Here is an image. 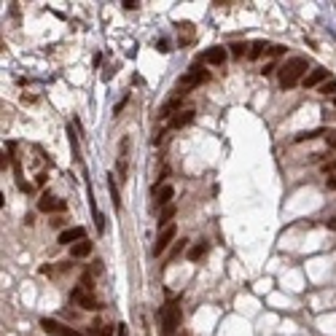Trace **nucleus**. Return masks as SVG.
Here are the masks:
<instances>
[{
  "instance_id": "2",
  "label": "nucleus",
  "mask_w": 336,
  "mask_h": 336,
  "mask_svg": "<svg viewBox=\"0 0 336 336\" xmlns=\"http://www.w3.org/2000/svg\"><path fill=\"white\" fill-rule=\"evenodd\" d=\"M204 81H207V73H204L199 65H191L188 73H183V76L178 78V89H175V94H183V92H188V89L199 86V84H204Z\"/></svg>"
},
{
  "instance_id": "11",
  "label": "nucleus",
  "mask_w": 336,
  "mask_h": 336,
  "mask_svg": "<svg viewBox=\"0 0 336 336\" xmlns=\"http://www.w3.org/2000/svg\"><path fill=\"white\" fill-rule=\"evenodd\" d=\"M153 197H156V204L159 207H169V204H172V197H175V188L172 185H162V188H159V191H153Z\"/></svg>"
},
{
  "instance_id": "20",
  "label": "nucleus",
  "mask_w": 336,
  "mask_h": 336,
  "mask_svg": "<svg viewBox=\"0 0 336 336\" xmlns=\"http://www.w3.org/2000/svg\"><path fill=\"white\" fill-rule=\"evenodd\" d=\"M320 134H328V132H325V129H315V132H302V134H296V143H304V140L320 137Z\"/></svg>"
},
{
  "instance_id": "31",
  "label": "nucleus",
  "mask_w": 336,
  "mask_h": 336,
  "mask_svg": "<svg viewBox=\"0 0 336 336\" xmlns=\"http://www.w3.org/2000/svg\"><path fill=\"white\" fill-rule=\"evenodd\" d=\"M328 226H331V229H336V218H334V220H328Z\"/></svg>"
},
{
  "instance_id": "29",
  "label": "nucleus",
  "mask_w": 336,
  "mask_h": 336,
  "mask_svg": "<svg viewBox=\"0 0 336 336\" xmlns=\"http://www.w3.org/2000/svg\"><path fill=\"white\" fill-rule=\"evenodd\" d=\"M328 188H334V191H336V178H328Z\"/></svg>"
},
{
  "instance_id": "7",
  "label": "nucleus",
  "mask_w": 336,
  "mask_h": 336,
  "mask_svg": "<svg viewBox=\"0 0 336 336\" xmlns=\"http://www.w3.org/2000/svg\"><path fill=\"white\" fill-rule=\"evenodd\" d=\"M70 299H73V302H78L84 309H100V302L94 299L92 293H86L84 288H76L73 293H70Z\"/></svg>"
},
{
  "instance_id": "17",
  "label": "nucleus",
  "mask_w": 336,
  "mask_h": 336,
  "mask_svg": "<svg viewBox=\"0 0 336 336\" xmlns=\"http://www.w3.org/2000/svg\"><path fill=\"white\" fill-rule=\"evenodd\" d=\"M172 218H175V204H169V207H164V210H162V215H159V226L167 229Z\"/></svg>"
},
{
  "instance_id": "8",
  "label": "nucleus",
  "mask_w": 336,
  "mask_h": 336,
  "mask_svg": "<svg viewBox=\"0 0 336 336\" xmlns=\"http://www.w3.org/2000/svg\"><path fill=\"white\" fill-rule=\"evenodd\" d=\"M226 57H229V51H226L223 46H210L207 51L202 54L204 62H207V65H218V67H220L223 62H226Z\"/></svg>"
},
{
  "instance_id": "15",
  "label": "nucleus",
  "mask_w": 336,
  "mask_h": 336,
  "mask_svg": "<svg viewBox=\"0 0 336 336\" xmlns=\"http://www.w3.org/2000/svg\"><path fill=\"white\" fill-rule=\"evenodd\" d=\"M89 253H92V242H89V239H81V242H76L70 248V255H73V258H86Z\"/></svg>"
},
{
  "instance_id": "24",
  "label": "nucleus",
  "mask_w": 336,
  "mask_h": 336,
  "mask_svg": "<svg viewBox=\"0 0 336 336\" xmlns=\"http://www.w3.org/2000/svg\"><path fill=\"white\" fill-rule=\"evenodd\" d=\"M185 242H188V239H178V245H175V250H172V258H178V255L185 250Z\"/></svg>"
},
{
  "instance_id": "27",
  "label": "nucleus",
  "mask_w": 336,
  "mask_h": 336,
  "mask_svg": "<svg viewBox=\"0 0 336 336\" xmlns=\"http://www.w3.org/2000/svg\"><path fill=\"white\" fill-rule=\"evenodd\" d=\"M323 172H336V162H331V164H325V167H323Z\"/></svg>"
},
{
  "instance_id": "32",
  "label": "nucleus",
  "mask_w": 336,
  "mask_h": 336,
  "mask_svg": "<svg viewBox=\"0 0 336 336\" xmlns=\"http://www.w3.org/2000/svg\"><path fill=\"white\" fill-rule=\"evenodd\" d=\"M334 105H336V100H334Z\"/></svg>"
},
{
  "instance_id": "9",
  "label": "nucleus",
  "mask_w": 336,
  "mask_h": 336,
  "mask_svg": "<svg viewBox=\"0 0 336 336\" xmlns=\"http://www.w3.org/2000/svg\"><path fill=\"white\" fill-rule=\"evenodd\" d=\"M325 81H331V78H328V70H325V67H315L312 73H307V78H304V86L315 89V86H323Z\"/></svg>"
},
{
  "instance_id": "13",
  "label": "nucleus",
  "mask_w": 336,
  "mask_h": 336,
  "mask_svg": "<svg viewBox=\"0 0 336 336\" xmlns=\"http://www.w3.org/2000/svg\"><path fill=\"white\" fill-rule=\"evenodd\" d=\"M191 121H194V110L188 108V110H180V113H175L172 121H169V127L180 129V127H185V124H191Z\"/></svg>"
},
{
  "instance_id": "21",
  "label": "nucleus",
  "mask_w": 336,
  "mask_h": 336,
  "mask_svg": "<svg viewBox=\"0 0 336 336\" xmlns=\"http://www.w3.org/2000/svg\"><path fill=\"white\" fill-rule=\"evenodd\" d=\"M229 49H232V57H242V54H245V49H250V46H248L245 41H242V43L237 41V43H232Z\"/></svg>"
},
{
  "instance_id": "14",
  "label": "nucleus",
  "mask_w": 336,
  "mask_h": 336,
  "mask_svg": "<svg viewBox=\"0 0 336 336\" xmlns=\"http://www.w3.org/2000/svg\"><path fill=\"white\" fill-rule=\"evenodd\" d=\"M269 51H272V46H269L267 41H255V43H250L248 57H250V59H261L264 54H269Z\"/></svg>"
},
{
  "instance_id": "22",
  "label": "nucleus",
  "mask_w": 336,
  "mask_h": 336,
  "mask_svg": "<svg viewBox=\"0 0 336 336\" xmlns=\"http://www.w3.org/2000/svg\"><path fill=\"white\" fill-rule=\"evenodd\" d=\"M320 94H336V81H325L320 86Z\"/></svg>"
},
{
  "instance_id": "12",
  "label": "nucleus",
  "mask_w": 336,
  "mask_h": 336,
  "mask_svg": "<svg viewBox=\"0 0 336 336\" xmlns=\"http://www.w3.org/2000/svg\"><path fill=\"white\" fill-rule=\"evenodd\" d=\"M180 100H183V94H172V97L167 100V102L162 105V108H159V116L162 118H167V116H172L175 110L180 108Z\"/></svg>"
},
{
  "instance_id": "5",
  "label": "nucleus",
  "mask_w": 336,
  "mask_h": 336,
  "mask_svg": "<svg viewBox=\"0 0 336 336\" xmlns=\"http://www.w3.org/2000/svg\"><path fill=\"white\" fill-rule=\"evenodd\" d=\"M175 239V226L172 223H169L167 229H162V232H159V237H156V245H153V255H162L164 250L169 248V242H172Z\"/></svg>"
},
{
  "instance_id": "23",
  "label": "nucleus",
  "mask_w": 336,
  "mask_h": 336,
  "mask_svg": "<svg viewBox=\"0 0 336 336\" xmlns=\"http://www.w3.org/2000/svg\"><path fill=\"white\" fill-rule=\"evenodd\" d=\"M67 140H70V145H73V153H76V159H78V140H76V132L67 127Z\"/></svg>"
},
{
  "instance_id": "19",
  "label": "nucleus",
  "mask_w": 336,
  "mask_h": 336,
  "mask_svg": "<svg viewBox=\"0 0 336 336\" xmlns=\"http://www.w3.org/2000/svg\"><path fill=\"white\" fill-rule=\"evenodd\" d=\"M108 191H110V197H113V204H116V210L121 207V199H118V185L113 183V172L108 175Z\"/></svg>"
},
{
  "instance_id": "10",
  "label": "nucleus",
  "mask_w": 336,
  "mask_h": 336,
  "mask_svg": "<svg viewBox=\"0 0 336 336\" xmlns=\"http://www.w3.org/2000/svg\"><path fill=\"white\" fill-rule=\"evenodd\" d=\"M38 210H41V213H54V210H65V202H62V199H54L51 194H43V197L38 199Z\"/></svg>"
},
{
  "instance_id": "30",
  "label": "nucleus",
  "mask_w": 336,
  "mask_h": 336,
  "mask_svg": "<svg viewBox=\"0 0 336 336\" xmlns=\"http://www.w3.org/2000/svg\"><path fill=\"white\" fill-rule=\"evenodd\" d=\"M118 336H127V325H118Z\"/></svg>"
},
{
  "instance_id": "18",
  "label": "nucleus",
  "mask_w": 336,
  "mask_h": 336,
  "mask_svg": "<svg viewBox=\"0 0 336 336\" xmlns=\"http://www.w3.org/2000/svg\"><path fill=\"white\" fill-rule=\"evenodd\" d=\"M204 253H207V245H204V242H197L191 250H188V261H199Z\"/></svg>"
},
{
  "instance_id": "6",
  "label": "nucleus",
  "mask_w": 336,
  "mask_h": 336,
  "mask_svg": "<svg viewBox=\"0 0 336 336\" xmlns=\"http://www.w3.org/2000/svg\"><path fill=\"white\" fill-rule=\"evenodd\" d=\"M81 239H86V229H81V226H73V229H65L62 234H59V245H73L76 242H81Z\"/></svg>"
},
{
  "instance_id": "1",
  "label": "nucleus",
  "mask_w": 336,
  "mask_h": 336,
  "mask_svg": "<svg viewBox=\"0 0 336 336\" xmlns=\"http://www.w3.org/2000/svg\"><path fill=\"white\" fill-rule=\"evenodd\" d=\"M307 67H309V59L307 57H290L288 62L280 67V86H283V89H293L302 78H307Z\"/></svg>"
},
{
  "instance_id": "26",
  "label": "nucleus",
  "mask_w": 336,
  "mask_h": 336,
  "mask_svg": "<svg viewBox=\"0 0 336 336\" xmlns=\"http://www.w3.org/2000/svg\"><path fill=\"white\" fill-rule=\"evenodd\" d=\"M121 6H124V8H127V11H132V8H137V6H140V3H137V0H124Z\"/></svg>"
},
{
  "instance_id": "28",
  "label": "nucleus",
  "mask_w": 336,
  "mask_h": 336,
  "mask_svg": "<svg viewBox=\"0 0 336 336\" xmlns=\"http://www.w3.org/2000/svg\"><path fill=\"white\" fill-rule=\"evenodd\" d=\"M285 51V46H272V51H269V54H274V57H277V54H283Z\"/></svg>"
},
{
  "instance_id": "16",
  "label": "nucleus",
  "mask_w": 336,
  "mask_h": 336,
  "mask_svg": "<svg viewBox=\"0 0 336 336\" xmlns=\"http://www.w3.org/2000/svg\"><path fill=\"white\" fill-rule=\"evenodd\" d=\"M127 148H129V140H121V153H118V175H121V180H127Z\"/></svg>"
},
{
  "instance_id": "3",
  "label": "nucleus",
  "mask_w": 336,
  "mask_h": 336,
  "mask_svg": "<svg viewBox=\"0 0 336 336\" xmlns=\"http://www.w3.org/2000/svg\"><path fill=\"white\" fill-rule=\"evenodd\" d=\"M180 325V307L178 304H167L162 309V334L164 336H172Z\"/></svg>"
},
{
  "instance_id": "25",
  "label": "nucleus",
  "mask_w": 336,
  "mask_h": 336,
  "mask_svg": "<svg viewBox=\"0 0 336 336\" xmlns=\"http://www.w3.org/2000/svg\"><path fill=\"white\" fill-rule=\"evenodd\" d=\"M325 143H328V148H334V151H336V134H325Z\"/></svg>"
},
{
  "instance_id": "4",
  "label": "nucleus",
  "mask_w": 336,
  "mask_h": 336,
  "mask_svg": "<svg viewBox=\"0 0 336 336\" xmlns=\"http://www.w3.org/2000/svg\"><path fill=\"white\" fill-rule=\"evenodd\" d=\"M41 328L46 331V334H51V336H84V334H78L76 328L62 325V323H57V320H51V318H43L41 320Z\"/></svg>"
}]
</instances>
